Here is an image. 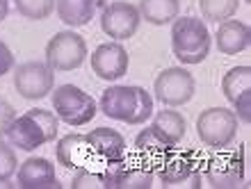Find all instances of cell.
<instances>
[{
    "label": "cell",
    "mask_w": 251,
    "mask_h": 189,
    "mask_svg": "<svg viewBox=\"0 0 251 189\" xmlns=\"http://www.w3.org/2000/svg\"><path fill=\"white\" fill-rule=\"evenodd\" d=\"M100 112L114 121L142 125L153 117V98L144 87L114 85L107 87L100 96Z\"/></svg>",
    "instance_id": "cell-1"
},
{
    "label": "cell",
    "mask_w": 251,
    "mask_h": 189,
    "mask_svg": "<svg viewBox=\"0 0 251 189\" xmlns=\"http://www.w3.org/2000/svg\"><path fill=\"white\" fill-rule=\"evenodd\" d=\"M60 130V118L55 112H48L44 107L27 110L21 117H14V121L7 128L5 137L9 139L12 146L19 150H34L48 142H55Z\"/></svg>",
    "instance_id": "cell-2"
},
{
    "label": "cell",
    "mask_w": 251,
    "mask_h": 189,
    "mask_svg": "<svg viewBox=\"0 0 251 189\" xmlns=\"http://www.w3.org/2000/svg\"><path fill=\"white\" fill-rule=\"evenodd\" d=\"M210 30L197 16L172 21V50L183 64H201L210 52Z\"/></svg>",
    "instance_id": "cell-3"
},
{
    "label": "cell",
    "mask_w": 251,
    "mask_h": 189,
    "mask_svg": "<svg viewBox=\"0 0 251 189\" xmlns=\"http://www.w3.org/2000/svg\"><path fill=\"white\" fill-rule=\"evenodd\" d=\"M50 94H53L50 100H53V110L57 114V118L73 125V128L87 125L99 112L96 110V100L75 85L55 87V92Z\"/></svg>",
    "instance_id": "cell-4"
},
{
    "label": "cell",
    "mask_w": 251,
    "mask_h": 189,
    "mask_svg": "<svg viewBox=\"0 0 251 189\" xmlns=\"http://www.w3.org/2000/svg\"><path fill=\"white\" fill-rule=\"evenodd\" d=\"M197 132L201 143H205L208 148L224 150L238 137V117L226 107H208L199 114Z\"/></svg>",
    "instance_id": "cell-5"
},
{
    "label": "cell",
    "mask_w": 251,
    "mask_h": 189,
    "mask_svg": "<svg viewBox=\"0 0 251 189\" xmlns=\"http://www.w3.org/2000/svg\"><path fill=\"white\" fill-rule=\"evenodd\" d=\"M155 176L162 180V187H201V162L194 153H180L174 148L162 162L155 166Z\"/></svg>",
    "instance_id": "cell-6"
},
{
    "label": "cell",
    "mask_w": 251,
    "mask_h": 189,
    "mask_svg": "<svg viewBox=\"0 0 251 189\" xmlns=\"http://www.w3.org/2000/svg\"><path fill=\"white\" fill-rule=\"evenodd\" d=\"M87 59V44L78 32L64 30L53 34V39L46 44V64L53 71H73L80 69Z\"/></svg>",
    "instance_id": "cell-7"
},
{
    "label": "cell",
    "mask_w": 251,
    "mask_h": 189,
    "mask_svg": "<svg viewBox=\"0 0 251 189\" xmlns=\"http://www.w3.org/2000/svg\"><path fill=\"white\" fill-rule=\"evenodd\" d=\"M194 89H197L194 75L185 71L183 66H169L165 71H160L153 85L155 98L167 107H180V105L190 103Z\"/></svg>",
    "instance_id": "cell-8"
},
{
    "label": "cell",
    "mask_w": 251,
    "mask_h": 189,
    "mask_svg": "<svg viewBox=\"0 0 251 189\" xmlns=\"http://www.w3.org/2000/svg\"><path fill=\"white\" fill-rule=\"evenodd\" d=\"M14 87L25 100H41L53 92L55 71L44 62H23L14 69Z\"/></svg>",
    "instance_id": "cell-9"
},
{
    "label": "cell",
    "mask_w": 251,
    "mask_h": 189,
    "mask_svg": "<svg viewBox=\"0 0 251 189\" xmlns=\"http://www.w3.org/2000/svg\"><path fill=\"white\" fill-rule=\"evenodd\" d=\"M139 23H142L139 9L132 2H126V0L107 2L100 12V30L114 41L130 39L139 30Z\"/></svg>",
    "instance_id": "cell-10"
},
{
    "label": "cell",
    "mask_w": 251,
    "mask_h": 189,
    "mask_svg": "<svg viewBox=\"0 0 251 189\" xmlns=\"http://www.w3.org/2000/svg\"><path fill=\"white\" fill-rule=\"evenodd\" d=\"M55 157H57V164L64 166V169H85V166H103V162L96 153H94L92 143L87 139V135H66L57 142L55 146Z\"/></svg>",
    "instance_id": "cell-11"
},
{
    "label": "cell",
    "mask_w": 251,
    "mask_h": 189,
    "mask_svg": "<svg viewBox=\"0 0 251 189\" xmlns=\"http://www.w3.org/2000/svg\"><path fill=\"white\" fill-rule=\"evenodd\" d=\"M205 183L215 189H233L245 185V162L238 153H222L205 162Z\"/></svg>",
    "instance_id": "cell-12"
},
{
    "label": "cell",
    "mask_w": 251,
    "mask_h": 189,
    "mask_svg": "<svg viewBox=\"0 0 251 189\" xmlns=\"http://www.w3.org/2000/svg\"><path fill=\"white\" fill-rule=\"evenodd\" d=\"M128 64H130V57L126 48L121 46L119 41H107V44H100L96 50L92 52V71L96 78L100 80H119L128 73Z\"/></svg>",
    "instance_id": "cell-13"
},
{
    "label": "cell",
    "mask_w": 251,
    "mask_h": 189,
    "mask_svg": "<svg viewBox=\"0 0 251 189\" xmlns=\"http://www.w3.org/2000/svg\"><path fill=\"white\" fill-rule=\"evenodd\" d=\"M21 189H60V178L55 176V166L46 157H27L19 164Z\"/></svg>",
    "instance_id": "cell-14"
},
{
    "label": "cell",
    "mask_w": 251,
    "mask_h": 189,
    "mask_svg": "<svg viewBox=\"0 0 251 189\" xmlns=\"http://www.w3.org/2000/svg\"><path fill=\"white\" fill-rule=\"evenodd\" d=\"M217 32H215V41H217V50L224 55H238V52L247 50L251 44V32L245 21H222L217 23Z\"/></svg>",
    "instance_id": "cell-15"
},
{
    "label": "cell",
    "mask_w": 251,
    "mask_h": 189,
    "mask_svg": "<svg viewBox=\"0 0 251 189\" xmlns=\"http://www.w3.org/2000/svg\"><path fill=\"white\" fill-rule=\"evenodd\" d=\"M89 143H92L94 153L103 160V162H121L126 160V139L121 137V132L112 130V128H96L87 135Z\"/></svg>",
    "instance_id": "cell-16"
},
{
    "label": "cell",
    "mask_w": 251,
    "mask_h": 189,
    "mask_svg": "<svg viewBox=\"0 0 251 189\" xmlns=\"http://www.w3.org/2000/svg\"><path fill=\"white\" fill-rule=\"evenodd\" d=\"M149 128H151V130L155 132L165 143H169V146H178V143L183 142V137H185V132H187V121L183 118L180 112L162 110L153 117V123L149 125Z\"/></svg>",
    "instance_id": "cell-17"
},
{
    "label": "cell",
    "mask_w": 251,
    "mask_h": 189,
    "mask_svg": "<svg viewBox=\"0 0 251 189\" xmlns=\"http://www.w3.org/2000/svg\"><path fill=\"white\" fill-rule=\"evenodd\" d=\"M135 148H137V157L139 160H144V162H149L155 169L162 160H165L169 153H172L176 146H169V143H165L162 139L155 135V132L151 130V128H146V130H142L135 137Z\"/></svg>",
    "instance_id": "cell-18"
},
{
    "label": "cell",
    "mask_w": 251,
    "mask_h": 189,
    "mask_svg": "<svg viewBox=\"0 0 251 189\" xmlns=\"http://www.w3.org/2000/svg\"><path fill=\"white\" fill-rule=\"evenodd\" d=\"M55 9L62 23L71 27H82L92 21L96 12V0H57Z\"/></svg>",
    "instance_id": "cell-19"
},
{
    "label": "cell",
    "mask_w": 251,
    "mask_h": 189,
    "mask_svg": "<svg viewBox=\"0 0 251 189\" xmlns=\"http://www.w3.org/2000/svg\"><path fill=\"white\" fill-rule=\"evenodd\" d=\"M139 16L151 25H167L178 19L180 0H139Z\"/></svg>",
    "instance_id": "cell-20"
},
{
    "label": "cell",
    "mask_w": 251,
    "mask_h": 189,
    "mask_svg": "<svg viewBox=\"0 0 251 189\" xmlns=\"http://www.w3.org/2000/svg\"><path fill=\"white\" fill-rule=\"evenodd\" d=\"M251 87V69L249 66H233L231 71H226L222 80V92H224L228 103H235L242 94L249 92Z\"/></svg>",
    "instance_id": "cell-21"
},
{
    "label": "cell",
    "mask_w": 251,
    "mask_h": 189,
    "mask_svg": "<svg viewBox=\"0 0 251 189\" xmlns=\"http://www.w3.org/2000/svg\"><path fill=\"white\" fill-rule=\"evenodd\" d=\"M240 0H199V9L205 21L222 23V21L233 19V14L238 12Z\"/></svg>",
    "instance_id": "cell-22"
},
{
    "label": "cell",
    "mask_w": 251,
    "mask_h": 189,
    "mask_svg": "<svg viewBox=\"0 0 251 189\" xmlns=\"http://www.w3.org/2000/svg\"><path fill=\"white\" fill-rule=\"evenodd\" d=\"M16 12L27 21H44L55 12V0H14Z\"/></svg>",
    "instance_id": "cell-23"
},
{
    "label": "cell",
    "mask_w": 251,
    "mask_h": 189,
    "mask_svg": "<svg viewBox=\"0 0 251 189\" xmlns=\"http://www.w3.org/2000/svg\"><path fill=\"white\" fill-rule=\"evenodd\" d=\"M105 166V164H103ZM103 166H85L78 169L71 180V189H105Z\"/></svg>",
    "instance_id": "cell-24"
},
{
    "label": "cell",
    "mask_w": 251,
    "mask_h": 189,
    "mask_svg": "<svg viewBox=\"0 0 251 189\" xmlns=\"http://www.w3.org/2000/svg\"><path fill=\"white\" fill-rule=\"evenodd\" d=\"M19 171V160H16V153L9 143H5L0 139V183L5 185L9 183V178Z\"/></svg>",
    "instance_id": "cell-25"
},
{
    "label": "cell",
    "mask_w": 251,
    "mask_h": 189,
    "mask_svg": "<svg viewBox=\"0 0 251 189\" xmlns=\"http://www.w3.org/2000/svg\"><path fill=\"white\" fill-rule=\"evenodd\" d=\"M14 117H16V114H14V107L0 96V139L5 137V132H7V128H9V123L14 121Z\"/></svg>",
    "instance_id": "cell-26"
},
{
    "label": "cell",
    "mask_w": 251,
    "mask_h": 189,
    "mask_svg": "<svg viewBox=\"0 0 251 189\" xmlns=\"http://www.w3.org/2000/svg\"><path fill=\"white\" fill-rule=\"evenodd\" d=\"M14 69V52L9 50L5 41H0V78Z\"/></svg>",
    "instance_id": "cell-27"
},
{
    "label": "cell",
    "mask_w": 251,
    "mask_h": 189,
    "mask_svg": "<svg viewBox=\"0 0 251 189\" xmlns=\"http://www.w3.org/2000/svg\"><path fill=\"white\" fill-rule=\"evenodd\" d=\"M249 100H251V96H249V92L247 94H242V96L235 100V117L240 118V121H245V123H249V118H251V114H249Z\"/></svg>",
    "instance_id": "cell-28"
},
{
    "label": "cell",
    "mask_w": 251,
    "mask_h": 189,
    "mask_svg": "<svg viewBox=\"0 0 251 189\" xmlns=\"http://www.w3.org/2000/svg\"><path fill=\"white\" fill-rule=\"evenodd\" d=\"M7 14H9V5H7V0H0V23L7 19Z\"/></svg>",
    "instance_id": "cell-29"
}]
</instances>
